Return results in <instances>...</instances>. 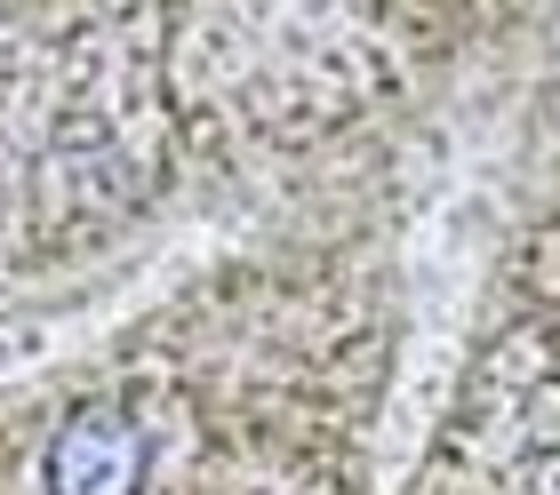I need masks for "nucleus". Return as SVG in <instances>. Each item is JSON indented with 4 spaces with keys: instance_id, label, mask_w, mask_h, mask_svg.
<instances>
[{
    "instance_id": "obj_1",
    "label": "nucleus",
    "mask_w": 560,
    "mask_h": 495,
    "mask_svg": "<svg viewBox=\"0 0 560 495\" xmlns=\"http://www.w3.org/2000/svg\"><path fill=\"white\" fill-rule=\"evenodd\" d=\"M137 480H144V439L113 408L72 415L48 448V495H137Z\"/></svg>"
}]
</instances>
